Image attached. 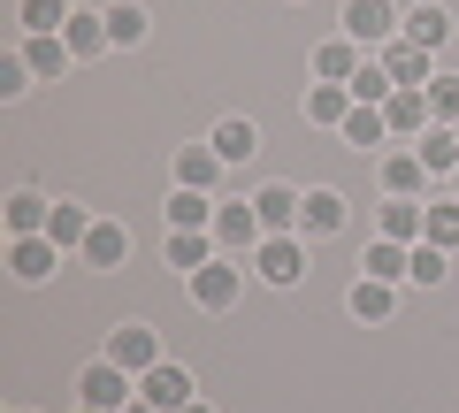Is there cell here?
Wrapping results in <instances>:
<instances>
[{"label": "cell", "instance_id": "2e32d148", "mask_svg": "<svg viewBox=\"0 0 459 413\" xmlns=\"http://www.w3.org/2000/svg\"><path fill=\"white\" fill-rule=\"evenodd\" d=\"M84 261H92V268H123V261H131V230H123V222H92Z\"/></svg>", "mask_w": 459, "mask_h": 413}, {"label": "cell", "instance_id": "7402d4cb", "mask_svg": "<svg viewBox=\"0 0 459 413\" xmlns=\"http://www.w3.org/2000/svg\"><path fill=\"white\" fill-rule=\"evenodd\" d=\"M69 62H77V54H69L62 31H47V39H31V47H23V69H31V77H62Z\"/></svg>", "mask_w": 459, "mask_h": 413}, {"label": "cell", "instance_id": "5b68a950", "mask_svg": "<svg viewBox=\"0 0 459 413\" xmlns=\"http://www.w3.org/2000/svg\"><path fill=\"white\" fill-rule=\"evenodd\" d=\"M299 207H307V199H299L291 184H261V192H253V215H261L268 237H291L299 230Z\"/></svg>", "mask_w": 459, "mask_h": 413}, {"label": "cell", "instance_id": "83f0119b", "mask_svg": "<svg viewBox=\"0 0 459 413\" xmlns=\"http://www.w3.org/2000/svg\"><path fill=\"white\" fill-rule=\"evenodd\" d=\"M391 306H398V291H391V283H376V276H360V283H352V314H360V322H391Z\"/></svg>", "mask_w": 459, "mask_h": 413}, {"label": "cell", "instance_id": "8d00e7d4", "mask_svg": "<svg viewBox=\"0 0 459 413\" xmlns=\"http://www.w3.org/2000/svg\"><path fill=\"white\" fill-rule=\"evenodd\" d=\"M123 413H161V406H153V398H131V406H123Z\"/></svg>", "mask_w": 459, "mask_h": 413}, {"label": "cell", "instance_id": "d6a6232c", "mask_svg": "<svg viewBox=\"0 0 459 413\" xmlns=\"http://www.w3.org/2000/svg\"><path fill=\"white\" fill-rule=\"evenodd\" d=\"M108 39L115 47H138V39H146V8H138V0H115L108 8Z\"/></svg>", "mask_w": 459, "mask_h": 413}, {"label": "cell", "instance_id": "7a4b0ae2", "mask_svg": "<svg viewBox=\"0 0 459 413\" xmlns=\"http://www.w3.org/2000/svg\"><path fill=\"white\" fill-rule=\"evenodd\" d=\"M398 8L391 0H344V39H352V47H391V31H398Z\"/></svg>", "mask_w": 459, "mask_h": 413}, {"label": "cell", "instance_id": "9c48e42d", "mask_svg": "<svg viewBox=\"0 0 459 413\" xmlns=\"http://www.w3.org/2000/svg\"><path fill=\"white\" fill-rule=\"evenodd\" d=\"M253 268H261L268 283H299L307 276V245H299V237H268V245L253 253Z\"/></svg>", "mask_w": 459, "mask_h": 413}, {"label": "cell", "instance_id": "484cf974", "mask_svg": "<svg viewBox=\"0 0 459 413\" xmlns=\"http://www.w3.org/2000/svg\"><path fill=\"white\" fill-rule=\"evenodd\" d=\"M406 261H413V245H398V237H376V245H368V276H376V283H398V276H406Z\"/></svg>", "mask_w": 459, "mask_h": 413}, {"label": "cell", "instance_id": "8fae6325", "mask_svg": "<svg viewBox=\"0 0 459 413\" xmlns=\"http://www.w3.org/2000/svg\"><path fill=\"white\" fill-rule=\"evenodd\" d=\"M413 153H421L429 176H459V131H452V123H429V131L413 138Z\"/></svg>", "mask_w": 459, "mask_h": 413}, {"label": "cell", "instance_id": "4316f807", "mask_svg": "<svg viewBox=\"0 0 459 413\" xmlns=\"http://www.w3.org/2000/svg\"><path fill=\"white\" fill-rule=\"evenodd\" d=\"M214 168H222V153L214 146H177V184H192V192H207Z\"/></svg>", "mask_w": 459, "mask_h": 413}, {"label": "cell", "instance_id": "d6986e66", "mask_svg": "<svg viewBox=\"0 0 459 413\" xmlns=\"http://www.w3.org/2000/svg\"><path fill=\"white\" fill-rule=\"evenodd\" d=\"M314 77L322 84H352L360 77V47H352V39H329V47L314 54Z\"/></svg>", "mask_w": 459, "mask_h": 413}, {"label": "cell", "instance_id": "9a60e30c", "mask_svg": "<svg viewBox=\"0 0 459 413\" xmlns=\"http://www.w3.org/2000/svg\"><path fill=\"white\" fill-rule=\"evenodd\" d=\"M383 69H391V84H429V47H413L406 31L383 47Z\"/></svg>", "mask_w": 459, "mask_h": 413}, {"label": "cell", "instance_id": "4dcf8cb0", "mask_svg": "<svg viewBox=\"0 0 459 413\" xmlns=\"http://www.w3.org/2000/svg\"><path fill=\"white\" fill-rule=\"evenodd\" d=\"M421 237H429V245H444V253L459 245V199H429V222H421Z\"/></svg>", "mask_w": 459, "mask_h": 413}, {"label": "cell", "instance_id": "ba28073f", "mask_svg": "<svg viewBox=\"0 0 459 413\" xmlns=\"http://www.w3.org/2000/svg\"><path fill=\"white\" fill-rule=\"evenodd\" d=\"M138 398H153L161 413H184V406H192V375H184L177 360H161L153 375H138Z\"/></svg>", "mask_w": 459, "mask_h": 413}, {"label": "cell", "instance_id": "277c9868", "mask_svg": "<svg viewBox=\"0 0 459 413\" xmlns=\"http://www.w3.org/2000/svg\"><path fill=\"white\" fill-rule=\"evenodd\" d=\"M214 245H222V261H230V253H261L268 230H261L253 207H214Z\"/></svg>", "mask_w": 459, "mask_h": 413}, {"label": "cell", "instance_id": "7c38bea8", "mask_svg": "<svg viewBox=\"0 0 459 413\" xmlns=\"http://www.w3.org/2000/svg\"><path fill=\"white\" fill-rule=\"evenodd\" d=\"M207 261H222V245H214V230H169V268H184V276H199Z\"/></svg>", "mask_w": 459, "mask_h": 413}, {"label": "cell", "instance_id": "ffe728a7", "mask_svg": "<svg viewBox=\"0 0 459 413\" xmlns=\"http://www.w3.org/2000/svg\"><path fill=\"white\" fill-rule=\"evenodd\" d=\"M352 108H360V99L344 92V84H314V92H307V123H329V131H344Z\"/></svg>", "mask_w": 459, "mask_h": 413}, {"label": "cell", "instance_id": "5bb4252c", "mask_svg": "<svg viewBox=\"0 0 459 413\" xmlns=\"http://www.w3.org/2000/svg\"><path fill=\"white\" fill-rule=\"evenodd\" d=\"M344 192H307V207H299V230L307 237H329V230H344Z\"/></svg>", "mask_w": 459, "mask_h": 413}, {"label": "cell", "instance_id": "52a82bcc", "mask_svg": "<svg viewBox=\"0 0 459 413\" xmlns=\"http://www.w3.org/2000/svg\"><path fill=\"white\" fill-rule=\"evenodd\" d=\"M108 360H115V367H131V375H153V367H161V337L131 322V330H115V337H108Z\"/></svg>", "mask_w": 459, "mask_h": 413}, {"label": "cell", "instance_id": "d4e9b609", "mask_svg": "<svg viewBox=\"0 0 459 413\" xmlns=\"http://www.w3.org/2000/svg\"><path fill=\"white\" fill-rule=\"evenodd\" d=\"M69 54H77V62H92V54L100 47H115V39H108V16H84V8H77V16H69Z\"/></svg>", "mask_w": 459, "mask_h": 413}, {"label": "cell", "instance_id": "603a6c76", "mask_svg": "<svg viewBox=\"0 0 459 413\" xmlns=\"http://www.w3.org/2000/svg\"><path fill=\"white\" fill-rule=\"evenodd\" d=\"M47 237L62 253H84V237H92V215H84L77 199H62V207H54V222H47Z\"/></svg>", "mask_w": 459, "mask_h": 413}, {"label": "cell", "instance_id": "74e56055", "mask_svg": "<svg viewBox=\"0 0 459 413\" xmlns=\"http://www.w3.org/2000/svg\"><path fill=\"white\" fill-rule=\"evenodd\" d=\"M184 413H214V406H199V398H192V406H184Z\"/></svg>", "mask_w": 459, "mask_h": 413}, {"label": "cell", "instance_id": "cb8c5ba5", "mask_svg": "<svg viewBox=\"0 0 459 413\" xmlns=\"http://www.w3.org/2000/svg\"><path fill=\"white\" fill-rule=\"evenodd\" d=\"M421 222H429L421 199H391L383 207V237H398V245H421Z\"/></svg>", "mask_w": 459, "mask_h": 413}, {"label": "cell", "instance_id": "f1b7e54d", "mask_svg": "<svg viewBox=\"0 0 459 413\" xmlns=\"http://www.w3.org/2000/svg\"><path fill=\"white\" fill-rule=\"evenodd\" d=\"M69 16H77L69 0H23V31H31V39H47V31H69Z\"/></svg>", "mask_w": 459, "mask_h": 413}, {"label": "cell", "instance_id": "ab89813d", "mask_svg": "<svg viewBox=\"0 0 459 413\" xmlns=\"http://www.w3.org/2000/svg\"><path fill=\"white\" fill-rule=\"evenodd\" d=\"M77 413H100V406H77Z\"/></svg>", "mask_w": 459, "mask_h": 413}, {"label": "cell", "instance_id": "f546056e", "mask_svg": "<svg viewBox=\"0 0 459 413\" xmlns=\"http://www.w3.org/2000/svg\"><path fill=\"white\" fill-rule=\"evenodd\" d=\"M207 146L222 153V161H253V153H261V131H253V123H222Z\"/></svg>", "mask_w": 459, "mask_h": 413}, {"label": "cell", "instance_id": "3957f363", "mask_svg": "<svg viewBox=\"0 0 459 413\" xmlns=\"http://www.w3.org/2000/svg\"><path fill=\"white\" fill-rule=\"evenodd\" d=\"M238 291H246V268H238V261H207V268L192 276V298L207 306V314H222V306H238Z\"/></svg>", "mask_w": 459, "mask_h": 413}, {"label": "cell", "instance_id": "44dd1931", "mask_svg": "<svg viewBox=\"0 0 459 413\" xmlns=\"http://www.w3.org/2000/svg\"><path fill=\"white\" fill-rule=\"evenodd\" d=\"M398 31H406L413 47H429V54H437L444 39H452V16H444V8H429V0H421V8H406V23H398Z\"/></svg>", "mask_w": 459, "mask_h": 413}, {"label": "cell", "instance_id": "836d02e7", "mask_svg": "<svg viewBox=\"0 0 459 413\" xmlns=\"http://www.w3.org/2000/svg\"><path fill=\"white\" fill-rule=\"evenodd\" d=\"M383 138H391L383 108H352V116H344V146H383Z\"/></svg>", "mask_w": 459, "mask_h": 413}, {"label": "cell", "instance_id": "ac0fdd59", "mask_svg": "<svg viewBox=\"0 0 459 413\" xmlns=\"http://www.w3.org/2000/svg\"><path fill=\"white\" fill-rule=\"evenodd\" d=\"M421 184H429V168H421V153H391V161H383V192L391 199H421Z\"/></svg>", "mask_w": 459, "mask_h": 413}, {"label": "cell", "instance_id": "f35d334b", "mask_svg": "<svg viewBox=\"0 0 459 413\" xmlns=\"http://www.w3.org/2000/svg\"><path fill=\"white\" fill-rule=\"evenodd\" d=\"M452 199H459V176H452Z\"/></svg>", "mask_w": 459, "mask_h": 413}, {"label": "cell", "instance_id": "e575fe53", "mask_svg": "<svg viewBox=\"0 0 459 413\" xmlns=\"http://www.w3.org/2000/svg\"><path fill=\"white\" fill-rule=\"evenodd\" d=\"M406 276H413V283H444V276H452V253L421 237V245H413V261H406Z\"/></svg>", "mask_w": 459, "mask_h": 413}, {"label": "cell", "instance_id": "8992f818", "mask_svg": "<svg viewBox=\"0 0 459 413\" xmlns=\"http://www.w3.org/2000/svg\"><path fill=\"white\" fill-rule=\"evenodd\" d=\"M383 123H391L398 138H421L429 123H437V116H429V84H398V92L383 99Z\"/></svg>", "mask_w": 459, "mask_h": 413}, {"label": "cell", "instance_id": "4fadbf2b", "mask_svg": "<svg viewBox=\"0 0 459 413\" xmlns=\"http://www.w3.org/2000/svg\"><path fill=\"white\" fill-rule=\"evenodd\" d=\"M161 215H169V230H214V199H207V192H192V184H177Z\"/></svg>", "mask_w": 459, "mask_h": 413}, {"label": "cell", "instance_id": "6da1fadb", "mask_svg": "<svg viewBox=\"0 0 459 413\" xmlns=\"http://www.w3.org/2000/svg\"><path fill=\"white\" fill-rule=\"evenodd\" d=\"M77 391H84V406H100V413H123V406L138 398V375H131V367H115V360H92Z\"/></svg>", "mask_w": 459, "mask_h": 413}, {"label": "cell", "instance_id": "30bf717a", "mask_svg": "<svg viewBox=\"0 0 459 413\" xmlns=\"http://www.w3.org/2000/svg\"><path fill=\"white\" fill-rule=\"evenodd\" d=\"M8 268H16L23 283H47L54 268H62V245H54V237H16V245H8Z\"/></svg>", "mask_w": 459, "mask_h": 413}, {"label": "cell", "instance_id": "1f68e13d", "mask_svg": "<svg viewBox=\"0 0 459 413\" xmlns=\"http://www.w3.org/2000/svg\"><path fill=\"white\" fill-rule=\"evenodd\" d=\"M344 92L360 99V108H383V99H391V92H398V84H391V69H383V62H360V77L344 84Z\"/></svg>", "mask_w": 459, "mask_h": 413}, {"label": "cell", "instance_id": "d590c367", "mask_svg": "<svg viewBox=\"0 0 459 413\" xmlns=\"http://www.w3.org/2000/svg\"><path fill=\"white\" fill-rule=\"evenodd\" d=\"M429 116H437V123H459V77H429Z\"/></svg>", "mask_w": 459, "mask_h": 413}, {"label": "cell", "instance_id": "e0dca14e", "mask_svg": "<svg viewBox=\"0 0 459 413\" xmlns=\"http://www.w3.org/2000/svg\"><path fill=\"white\" fill-rule=\"evenodd\" d=\"M47 222H54V199H39V192L8 199V237H47Z\"/></svg>", "mask_w": 459, "mask_h": 413}]
</instances>
